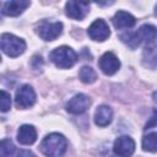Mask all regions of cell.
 <instances>
[{
	"label": "cell",
	"mask_w": 157,
	"mask_h": 157,
	"mask_svg": "<svg viewBox=\"0 0 157 157\" xmlns=\"http://www.w3.org/2000/svg\"><path fill=\"white\" fill-rule=\"evenodd\" d=\"M36 102V92L29 85H22L17 91H16V97H15V104L20 109H26L29 108L34 104Z\"/></svg>",
	"instance_id": "cell-5"
},
{
	"label": "cell",
	"mask_w": 157,
	"mask_h": 157,
	"mask_svg": "<svg viewBox=\"0 0 157 157\" xmlns=\"http://www.w3.org/2000/svg\"><path fill=\"white\" fill-rule=\"evenodd\" d=\"M99 69L102 70L103 74L110 76V75H114L119 67H120V61L118 59V56L112 53V52H107L104 53L101 58H99Z\"/></svg>",
	"instance_id": "cell-8"
},
{
	"label": "cell",
	"mask_w": 157,
	"mask_h": 157,
	"mask_svg": "<svg viewBox=\"0 0 157 157\" xmlns=\"http://www.w3.org/2000/svg\"><path fill=\"white\" fill-rule=\"evenodd\" d=\"M87 33L91 39L96 42H104L110 36V29L104 20L98 18L94 22H92V25L87 29Z\"/></svg>",
	"instance_id": "cell-7"
},
{
	"label": "cell",
	"mask_w": 157,
	"mask_h": 157,
	"mask_svg": "<svg viewBox=\"0 0 157 157\" xmlns=\"http://www.w3.org/2000/svg\"><path fill=\"white\" fill-rule=\"evenodd\" d=\"M15 157H36V155L29 150H20Z\"/></svg>",
	"instance_id": "cell-23"
},
{
	"label": "cell",
	"mask_w": 157,
	"mask_h": 157,
	"mask_svg": "<svg viewBox=\"0 0 157 157\" xmlns=\"http://www.w3.org/2000/svg\"><path fill=\"white\" fill-rule=\"evenodd\" d=\"M66 139L59 132H52L47 135L40 142V151L47 157H60L66 151Z\"/></svg>",
	"instance_id": "cell-1"
},
{
	"label": "cell",
	"mask_w": 157,
	"mask_h": 157,
	"mask_svg": "<svg viewBox=\"0 0 157 157\" xmlns=\"http://www.w3.org/2000/svg\"><path fill=\"white\" fill-rule=\"evenodd\" d=\"M78 77L83 83H93L97 80V74L91 66H82L80 69Z\"/></svg>",
	"instance_id": "cell-18"
},
{
	"label": "cell",
	"mask_w": 157,
	"mask_h": 157,
	"mask_svg": "<svg viewBox=\"0 0 157 157\" xmlns=\"http://www.w3.org/2000/svg\"><path fill=\"white\" fill-rule=\"evenodd\" d=\"M113 151L118 157H130L135 151V141L128 135H121L115 139Z\"/></svg>",
	"instance_id": "cell-6"
},
{
	"label": "cell",
	"mask_w": 157,
	"mask_h": 157,
	"mask_svg": "<svg viewBox=\"0 0 157 157\" xmlns=\"http://www.w3.org/2000/svg\"><path fill=\"white\" fill-rule=\"evenodd\" d=\"M37 32L39 37L44 40H55L63 32V23L61 22H49V21H42L38 27Z\"/></svg>",
	"instance_id": "cell-4"
},
{
	"label": "cell",
	"mask_w": 157,
	"mask_h": 157,
	"mask_svg": "<svg viewBox=\"0 0 157 157\" xmlns=\"http://www.w3.org/2000/svg\"><path fill=\"white\" fill-rule=\"evenodd\" d=\"M31 5L29 1L27 0H11L6 1L2 5V13L6 16H18L21 15L28 6Z\"/></svg>",
	"instance_id": "cell-11"
},
{
	"label": "cell",
	"mask_w": 157,
	"mask_h": 157,
	"mask_svg": "<svg viewBox=\"0 0 157 157\" xmlns=\"http://www.w3.org/2000/svg\"><path fill=\"white\" fill-rule=\"evenodd\" d=\"M152 98H153V102H155V103H157V91H156V92H153Z\"/></svg>",
	"instance_id": "cell-24"
},
{
	"label": "cell",
	"mask_w": 157,
	"mask_h": 157,
	"mask_svg": "<svg viewBox=\"0 0 157 157\" xmlns=\"http://www.w3.org/2000/svg\"><path fill=\"white\" fill-rule=\"evenodd\" d=\"M142 64L148 69L157 67V44L150 43L145 47L142 52Z\"/></svg>",
	"instance_id": "cell-14"
},
{
	"label": "cell",
	"mask_w": 157,
	"mask_h": 157,
	"mask_svg": "<svg viewBox=\"0 0 157 157\" xmlns=\"http://www.w3.org/2000/svg\"><path fill=\"white\" fill-rule=\"evenodd\" d=\"M113 25L117 29H124V28H131L136 23V18L126 12V11H118L113 17Z\"/></svg>",
	"instance_id": "cell-12"
},
{
	"label": "cell",
	"mask_w": 157,
	"mask_h": 157,
	"mask_svg": "<svg viewBox=\"0 0 157 157\" xmlns=\"http://www.w3.org/2000/svg\"><path fill=\"white\" fill-rule=\"evenodd\" d=\"M17 140L22 145H32L37 140V130L33 125H21L17 131Z\"/></svg>",
	"instance_id": "cell-13"
},
{
	"label": "cell",
	"mask_w": 157,
	"mask_h": 157,
	"mask_svg": "<svg viewBox=\"0 0 157 157\" xmlns=\"http://www.w3.org/2000/svg\"><path fill=\"white\" fill-rule=\"evenodd\" d=\"M15 152V145L10 139H2L0 144V157H11Z\"/></svg>",
	"instance_id": "cell-19"
},
{
	"label": "cell",
	"mask_w": 157,
	"mask_h": 157,
	"mask_svg": "<svg viewBox=\"0 0 157 157\" xmlns=\"http://www.w3.org/2000/svg\"><path fill=\"white\" fill-rule=\"evenodd\" d=\"M113 119V112H112V108L105 105V104H102L99 105L96 112H94V123L98 125V126H107L110 124Z\"/></svg>",
	"instance_id": "cell-15"
},
{
	"label": "cell",
	"mask_w": 157,
	"mask_h": 157,
	"mask_svg": "<svg viewBox=\"0 0 157 157\" xmlns=\"http://www.w3.org/2000/svg\"><path fill=\"white\" fill-rule=\"evenodd\" d=\"M142 150L147 152H157V132H150L142 137Z\"/></svg>",
	"instance_id": "cell-17"
},
{
	"label": "cell",
	"mask_w": 157,
	"mask_h": 157,
	"mask_svg": "<svg viewBox=\"0 0 157 157\" xmlns=\"http://www.w3.org/2000/svg\"><path fill=\"white\" fill-rule=\"evenodd\" d=\"M11 107V97L10 93H7L6 91L1 90V99H0V109L2 113L7 112Z\"/></svg>",
	"instance_id": "cell-21"
},
{
	"label": "cell",
	"mask_w": 157,
	"mask_h": 157,
	"mask_svg": "<svg viewBox=\"0 0 157 157\" xmlns=\"http://www.w3.org/2000/svg\"><path fill=\"white\" fill-rule=\"evenodd\" d=\"M90 5L83 1H67L65 5V12L69 17L74 20H83L88 13Z\"/></svg>",
	"instance_id": "cell-10"
},
{
	"label": "cell",
	"mask_w": 157,
	"mask_h": 157,
	"mask_svg": "<svg viewBox=\"0 0 157 157\" xmlns=\"http://www.w3.org/2000/svg\"><path fill=\"white\" fill-rule=\"evenodd\" d=\"M120 39L123 43H125L129 48L131 49H135L136 47L140 45V42H139V38L136 36V32H129V33H124L120 36Z\"/></svg>",
	"instance_id": "cell-20"
},
{
	"label": "cell",
	"mask_w": 157,
	"mask_h": 157,
	"mask_svg": "<svg viewBox=\"0 0 157 157\" xmlns=\"http://www.w3.org/2000/svg\"><path fill=\"white\" fill-rule=\"evenodd\" d=\"M49 59L52 60V63H54V65L59 69H69L71 66H74V64L77 60V54L75 53V50L70 47L66 45H61L55 48L50 54H49Z\"/></svg>",
	"instance_id": "cell-2"
},
{
	"label": "cell",
	"mask_w": 157,
	"mask_h": 157,
	"mask_svg": "<svg viewBox=\"0 0 157 157\" xmlns=\"http://www.w3.org/2000/svg\"><path fill=\"white\" fill-rule=\"evenodd\" d=\"M136 36L139 38V42L141 44V42H145L146 44L150 43H155V39L157 38V28L152 25H142L137 31H136Z\"/></svg>",
	"instance_id": "cell-16"
},
{
	"label": "cell",
	"mask_w": 157,
	"mask_h": 157,
	"mask_svg": "<svg viewBox=\"0 0 157 157\" xmlns=\"http://www.w3.org/2000/svg\"><path fill=\"white\" fill-rule=\"evenodd\" d=\"M0 45H1V50L7 56H11V58L20 56L26 50V42L22 38L16 37L11 33L1 34Z\"/></svg>",
	"instance_id": "cell-3"
},
{
	"label": "cell",
	"mask_w": 157,
	"mask_h": 157,
	"mask_svg": "<svg viewBox=\"0 0 157 157\" xmlns=\"http://www.w3.org/2000/svg\"><path fill=\"white\" fill-rule=\"evenodd\" d=\"M91 104L90 97H87L83 93L75 94L67 103H66V110L71 114H82L87 110V108Z\"/></svg>",
	"instance_id": "cell-9"
},
{
	"label": "cell",
	"mask_w": 157,
	"mask_h": 157,
	"mask_svg": "<svg viewBox=\"0 0 157 157\" xmlns=\"http://www.w3.org/2000/svg\"><path fill=\"white\" fill-rule=\"evenodd\" d=\"M156 15H157V6H156Z\"/></svg>",
	"instance_id": "cell-25"
},
{
	"label": "cell",
	"mask_w": 157,
	"mask_h": 157,
	"mask_svg": "<svg viewBox=\"0 0 157 157\" xmlns=\"http://www.w3.org/2000/svg\"><path fill=\"white\" fill-rule=\"evenodd\" d=\"M155 125H157V110H155V112H153V114L151 115L150 120L146 123V125H145V130L151 129V128H153Z\"/></svg>",
	"instance_id": "cell-22"
}]
</instances>
